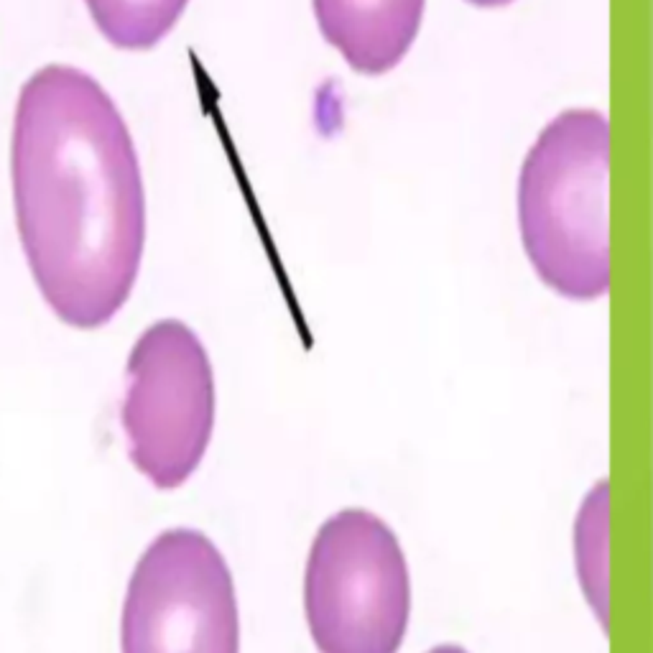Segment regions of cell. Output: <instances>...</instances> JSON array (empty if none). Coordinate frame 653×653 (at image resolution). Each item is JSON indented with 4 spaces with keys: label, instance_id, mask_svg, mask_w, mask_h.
<instances>
[{
    "label": "cell",
    "instance_id": "cell-10",
    "mask_svg": "<svg viewBox=\"0 0 653 653\" xmlns=\"http://www.w3.org/2000/svg\"><path fill=\"white\" fill-rule=\"evenodd\" d=\"M429 653H467L462 646H454V643H442V646L432 648Z\"/></svg>",
    "mask_w": 653,
    "mask_h": 653
},
{
    "label": "cell",
    "instance_id": "cell-5",
    "mask_svg": "<svg viewBox=\"0 0 653 653\" xmlns=\"http://www.w3.org/2000/svg\"><path fill=\"white\" fill-rule=\"evenodd\" d=\"M123 653H240L230 567L204 533L172 528L140 554L121 618Z\"/></svg>",
    "mask_w": 653,
    "mask_h": 653
},
{
    "label": "cell",
    "instance_id": "cell-8",
    "mask_svg": "<svg viewBox=\"0 0 653 653\" xmlns=\"http://www.w3.org/2000/svg\"><path fill=\"white\" fill-rule=\"evenodd\" d=\"M84 6L108 44L146 51L172 33L189 0H84Z\"/></svg>",
    "mask_w": 653,
    "mask_h": 653
},
{
    "label": "cell",
    "instance_id": "cell-2",
    "mask_svg": "<svg viewBox=\"0 0 653 653\" xmlns=\"http://www.w3.org/2000/svg\"><path fill=\"white\" fill-rule=\"evenodd\" d=\"M610 125L590 108L546 123L518 179L523 250L552 291L592 301L610 289Z\"/></svg>",
    "mask_w": 653,
    "mask_h": 653
},
{
    "label": "cell",
    "instance_id": "cell-7",
    "mask_svg": "<svg viewBox=\"0 0 653 653\" xmlns=\"http://www.w3.org/2000/svg\"><path fill=\"white\" fill-rule=\"evenodd\" d=\"M574 564L584 600L608 630L610 613V490L600 480L584 495L574 520Z\"/></svg>",
    "mask_w": 653,
    "mask_h": 653
},
{
    "label": "cell",
    "instance_id": "cell-6",
    "mask_svg": "<svg viewBox=\"0 0 653 653\" xmlns=\"http://www.w3.org/2000/svg\"><path fill=\"white\" fill-rule=\"evenodd\" d=\"M324 41L350 69L378 77L403 62L421 28L426 0H311Z\"/></svg>",
    "mask_w": 653,
    "mask_h": 653
},
{
    "label": "cell",
    "instance_id": "cell-3",
    "mask_svg": "<svg viewBox=\"0 0 653 653\" xmlns=\"http://www.w3.org/2000/svg\"><path fill=\"white\" fill-rule=\"evenodd\" d=\"M304 610L319 653H398L411 582L386 520L362 508L324 520L306 559Z\"/></svg>",
    "mask_w": 653,
    "mask_h": 653
},
{
    "label": "cell",
    "instance_id": "cell-1",
    "mask_svg": "<svg viewBox=\"0 0 653 653\" xmlns=\"http://www.w3.org/2000/svg\"><path fill=\"white\" fill-rule=\"evenodd\" d=\"M11 186L28 271L49 309L77 330L108 324L138 279L146 194L125 118L92 74L49 64L23 82Z\"/></svg>",
    "mask_w": 653,
    "mask_h": 653
},
{
    "label": "cell",
    "instance_id": "cell-9",
    "mask_svg": "<svg viewBox=\"0 0 653 653\" xmlns=\"http://www.w3.org/2000/svg\"><path fill=\"white\" fill-rule=\"evenodd\" d=\"M467 3H472V6H477V8H501V6H508V3H513V0H467Z\"/></svg>",
    "mask_w": 653,
    "mask_h": 653
},
{
    "label": "cell",
    "instance_id": "cell-4",
    "mask_svg": "<svg viewBox=\"0 0 653 653\" xmlns=\"http://www.w3.org/2000/svg\"><path fill=\"white\" fill-rule=\"evenodd\" d=\"M121 421L128 457L153 488L174 490L194 475L215 429V375L189 324L161 319L135 340Z\"/></svg>",
    "mask_w": 653,
    "mask_h": 653
}]
</instances>
